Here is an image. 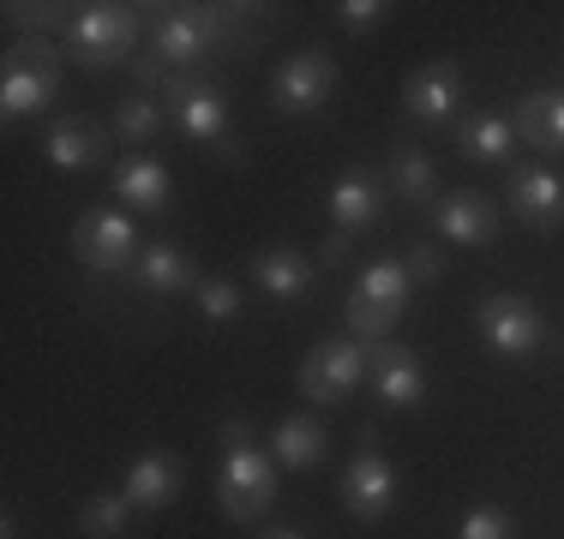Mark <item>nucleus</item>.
<instances>
[{
    "instance_id": "1",
    "label": "nucleus",
    "mask_w": 564,
    "mask_h": 539,
    "mask_svg": "<svg viewBox=\"0 0 564 539\" xmlns=\"http://www.w3.org/2000/svg\"><path fill=\"white\" fill-rule=\"evenodd\" d=\"M223 443H228V455H223V474H217V504L235 528H252L276 504V462H271V450L252 443L247 420H228Z\"/></svg>"
},
{
    "instance_id": "2",
    "label": "nucleus",
    "mask_w": 564,
    "mask_h": 539,
    "mask_svg": "<svg viewBox=\"0 0 564 539\" xmlns=\"http://www.w3.org/2000/svg\"><path fill=\"white\" fill-rule=\"evenodd\" d=\"M409 294H414L409 264H397V258L367 264L355 282V294H348V330H355L360 342H384V336L397 330V318L409 312Z\"/></svg>"
},
{
    "instance_id": "3",
    "label": "nucleus",
    "mask_w": 564,
    "mask_h": 539,
    "mask_svg": "<svg viewBox=\"0 0 564 539\" xmlns=\"http://www.w3.org/2000/svg\"><path fill=\"white\" fill-rule=\"evenodd\" d=\"M163 108H169V120L186 132V139L217 144L228 162H247V156H240V144H235V132H228V97L210 85V78L174 73V85L163 90Z\"/></svg>"
},
{
    "instance_id": "4",
    "label": "nucleus",
    "mask_w": 564,
    "mask_h": 539,
    "mask_svg": "<svg viewBox=\"0 0 564 539\" xmlns=\"http://www.w3.org/2000/svg\"><path fill=\"white\" fill-rule=\"evenodd\" d=\"M132 43H139V12L115 7V0L78 7L73 12V31H66V54H73L78 66H115Z\"/></svg>"
},
{
    "instance_id": "5",
    "label": "nucleus",
    "mask_w": 564,
    "mask_h": 539,
    "mask_svg": "<svg viewBox=\"0 0 564 539\" xmlns=\"http://www.w3.org/2000/svg\"><path fill=\"white\" fill-rule=\"evenodd\" d=\"M360 377H367V342L330 336V342H318L301 360V396L318 402V408H337V402H348L360 389Z\"/></svg>"
},
{
    "instance_id": "6",
    "label": "nucleus",
    "mask_w": 564,
    "mask_h": 539,
    "mask_svg": "<svg viewBox=\"0 0 564 539\" xmlns=\"http://www.w3.org/2000/svg\"><path fill=\"white\" fill-rule=\"evenodd\" d=\"M223 7H169V12H156V24H151V43H156V61L163 66H198L210 48L223 43Z\"/></svg>"
},
{
    "instance_id": "7",
    "label": "nucleus",
    "mask_w": 564,
    "mask_h": 539,
    "mask_svg": "<svg viewBox=\"0 0 564 539\" xmlns=\"http://www.w3.org/2000/svg\"><path fill=\"white\" fill-rule=\"evenodd\" d=\"M343 504H348L355 521H384L391 504H397V468L384 462L379 431L372 426H360V450H355V462H348V474H343Z\"/></svg>"
},
{
    "instance_id": "8",
    "label": "nucleus",
    "mask_w": 564,
    "mask_h": 539,
    "mask_svg": "<svg viewBox=\"0 0 564 539\" xmlns=\"http://www.w3.org/2000/svg\"><path fill=\"white\" fill-rule=\"evenodd\" d=\"M73 252H78V264L115 276V270H132V264H139L144 246H139V228H132V216H120V210H90V216H78V222H73Z\"/></svg>"
},
{
    "instance_id": "9",
    "label": "nucleus",
    "mask_w": 564,
    "mask_h": 539,
    "mask_svg": "<svg viewBox=\"0 0 564 539\" xmlns=\"http://www.w3.org/2000/svg\"><path fill=\"white\" fill-rule=\"evenodd\" d=\"M480 336H487L492 354L529 360L534 348L546 342V318L534 312V300H522V294H487V300H480Z\"/></svg>"
},
{
    "instance_id": "10",
    "label": "nucleus",
    "mask_w": 564,
    "mask_h": 539,
    "mask_svg": "<svg viewBox=\"0 0 564 539\" xmlns=\"http://www.w3.org/2000/svg\"><path fill=\"white\" fill-rule=\"evenodd\" d=\"M330 97H337V61L318 54V48L289 54V61L276 66V78H271V102L282 108V114H318Z\"/></svg>"
},
{
    "instance_id": "11",
    "label": "nucleus",
    "mask_w": 564,
    "mask_h": 539,
    "mask_svg": "<svg viewBox=\"0 0 564 539\" xmlns=\"http://www.w3.org/2000/svg\"><path fill=\"white\" fill-rule=\"evenodd\" d=\"M367 372H372V396H379L384 408H414V402H426V366L409 354V348L372 342Z\"/></svg>"
},
{
    "instance_id": "12",
    "label": "nucleus",
    "mask_w": 564,
    "mask_h": 539,
    "mask_svg": "<svg viewBox=\"0 0 564 539\" xmlns=\"http://www.w3.org/2000/svg\"><path fill=\"white\" fill-rule=\"evenodd\" d=\"M402 102H409L414 120H426V127H445L456 108H463V73H456L451 61L421 66V73H409V85H402Z\"/></svg>"
},
{
    "instance_id": "13",
    "label": "nucleus",
    "mask_w": 564,
    "mask_h": 539,
    "mask_svg": "<svg viewBox=\"0 0 564 539\" xmlns=\"http://www.w3.org/2000/svg\"><path fill=\"white\" fill-rule=\"evenodd\" d=\"M181 485H186V462H181V455L144 450V455H132L127 485H120V492L132 497V509H169L174 497H181Z\"/></svg>"
},
{
    "instance_id": "14",
    "label": "nucleus",
    "mask_w": 564,
    "mask_h": 539,
    "mask_svg": "<svg viewBox=\"0 0 564 539\" xmlns=\"http://www.w3.org/2000/svg\"><path fill=\"white\" fill-rule=\"evenodd\" d=\"M433 216L445 228V240H456V246H492L499 240V205L487 193H445L433 205Z\"/></svg>"
},
{
    "instance_id": "15",
    "label": "nucleus",
    "mask_w": 564,
    "mask_h": 539,
    "mask_svg": "<svg viewBox=\"0 0 564 539\" xmlns=\"http://www.w3.org/2000/svg\"><path fill=\"white\" fill-rule=\"evenodd\" d=\"M313 276H318L313 258H306V252H294V246H264V252H252V282H259V288L271 294L276 306L306 300Z\"/></svg>"
},
{
    "instance_id": "16",
    "label": "nucleus",
    "mask_w": 564,
    "mask_h": 539,
    "mask_svg": "<svg viewBox=\"0 0 564 539\" xmlns=\"http://www.w3.org/2000/svg\"><path fill=\"white\" fill-rule=\"evenodd\" d=\"M510 210L522 216L529 228H558L564 222V180L546 168H517L510 174Z\"/></svg>"
},
{
    "instance_id": "17",
    "label": "nucleus",
    "mask_w": 564,
    "mask_h": 539,
    "mask_svg": "<svg viewBox=\"0 0 564 539\" xmlns=\"http://www.w3.org/2000/svg\"><path fill=\"white\" fill-rule=\"evenodd\" d=\"M384 210V180L367 168H348L337 186H330V222L337 234H355V228H372Z\"/></svg>"
},
{
    "instance_id": "18",
    "label": "nucleus",
    "mask_w": 564,
    "mask_h": 539,
    "mask_svg": "<svg viewBox=\"0 0 564 539\" xmlns=\"http://www.w3.org/2000/svg\"><path fill=\"white\" fill-rule=\"evenodd\" d=\"M43 156L66 174H85V168H97V162L109 156V132L90 127V120H55L48 139H43Z\"/></svg>"
},
{
    "instance_id": "19",
    "label": "nucleus",
    "mask_w": 564,
    "mask_h": 539,
    "mask_svg": "<svg viewBox=\"0 0 564 539\" xmlns=\"http://www.w3.org/2000/svg\"><path fill=\"white\" fill-rule=\"evenodd\" d=\"M198 264L186 246H174V240H156V246L139 252V288L144 294H181V288H198Z\"/></svg>"
},
{
    "instance_id": "20",
    "label": "nucleus",
    "mask_w": 564,
    "mask_h": 539,
    "mask_svg": "<svg viewBox=\"0 0 564 539\" xmlns=\"http://www.w3.org/2000/svg\"><path fill=\"white\" fill-rule=\"evenodd\" d=\"M271 443H276V462L294 468V474H306V468H318L330 455V431H325L318 414H294V420H282L271 431Z\"/></svg>"
},
{
    "instance_id": "21",
    "label": "nucleus",
    "mask_w": 564,
    "mask_h": 539,
    "mask_svg": "<svg viewBox=\"0 0 564 539\" xmlns=\"http://www.w3.org/2000/svg\"><path fill=\"white\" fill-rule=\"evenodd\" d=\"M61 90V73H43V66H7L0 78V114L24 120V114H43Z\"/></svg>"
},
{
    "instance_id": "22",
    "label": "nucleus",
    "mask_w": 564,
    "mask_h": 539,
    "mask_svg": "<svg viewBox=\"0 0 564 539\" xmlns=\"http://www.w3.org/2000/svg\"><path fill=\"white\" fill-rule=\"evenodd\" d=\"M115 193L127 198L132 210H151V216H163L169 210V168L156 156H127L115 168Z\"/></svg>"
},
{
    "instance_id": "23",
    "label": "nucleus",
    "mask_w": 564,
    "mask_h": 539,
    "mask_svg": "<svg viewBox=\"0 0 564 539\" xmlns=\"http://www.w3.org/2000/svg\"><path fill=\"white\" fill-rule=\"evenodd\" d=\"M517 139L534 144V151H564V90H534L529 102L517 108Z\"/></svg>"
},
{
    "instance_id": "24",
    "label": "nucleus",
    "mask_w": 564,
    "mask_h": 539,
    "mask_svg": "<svg viewBox=\"0 0 564 539\" xmlns=\"http://www.w3.org/2000/svg\"><path fill=\"white\" fill-rule=\"evenodd\" d=\"M456 144H463V156H475V162H505L510 151H517V120L510 114H475V120H463Z\"/></svg>"
},
{
    "instance_id": "25",
    "label": "nucleus",
    "mask_w": 564,
    "mask_h": 539,
    "mask_svg": "<svg viewBox=\"0 0 564 539\" xmlns=\"http://www.w3.org/2000/svg\"><path fill=\"white\" fill-rule=\"evenodd\" d=\"M391 193L409 205H438V174L421 151H391Z\"/></svg>"
},
{
    "instance_id": "26",
    "label": "nucleus",
    "mask_w": 564,
    "mask_h": 539,
    "mask_svg": "<svg viewBox=\"0 0 564 539\" xmlns=\"http://www.w3.org/2000/svg\"><path fill=\"white\" fill-rule=\"evenodd\" d=\"M127 516H132V497L127 492H97V497L78 504V534H85V539H120Z\"/></svg>"
},
{
    "instance_id": "27",
    "label": "nucleus",
    "mask_w": 564,
    "mask_h": 539,
    "mask_svg": "<svg viewBox=\"0 0 564 539\" xmlns=\"http://www.w3.org/2000/svg\"><path fill=\"white\" fill-rule=\"evenodd\" d=\"M115 132L127 144H151L156 132H163V102H156V97H127L115 108Z\"/></svg>"
},
{
    "instance_id": "28",
    "label": "nucleus",
    "mask_w": 564,
    "mask_h": 539,
    "mask_svg": "<svg viewBox=\"0 0 564 539\" xmlns=\"http://www.w3.org/2000/svg\"><path fill=\"white\" fill-rule=\"evenodd\" d=\"M78 7H7L12 36H43V31H73Z\"/></svg>"
},
{
    "instance_id": "29",
    "label": "nucleus",
    "mask_w": 564,
    "mask_h": 539,
    "mask_svg": "<svg viewBox=\"0 0 564 539\" xmlns=\"http://www.w3.org/2000/svg\"><path fill=\"white\" fill-rule=\"evenodd\" d=\"M456 539H517V521L499 504H475L463 516V528H456Z\"/></svg>"
},
{
    "instance_id": "30",
    "label": "nucleus",
    "mask_w": 564,
    "mask_h": 539,
    "mask_svg": "<svg viewBox=\"0 0 564 539\" xmlns=\"http://www.w3.org/2000/svg\"><path fill=\"white\" fill-rule=\"evenodd\" d=\"M198 312H205L210 323L235 318L240 312V288H235V282H223V276H205V282H198Z\"/></svg>"
},
{
    "instance_id": "31",
    "label": "nucleus",
    "mask_w": 564,
    "mask_h": 539,
    "mask_svg": "<svg viewBox=\"0 0 564 539\" xmlns=\"http://www.w3.org/2000/svg\"><path fill=\"white\" fill-rule=\"evenodd\" d=\"M7 66H43V73H61V48L48 36H12Z\"/></svg>"
},
{
    "instance_id": "32",
    "label": "nucleus",
    "mask_w": 564,
    "mask_h": 539,
    "mask_svg": "<svg viewBox=\"0 0 564 539\" xmlns=\"http://www.w3.org/2000/svg\"><path fill=\"white\" fill-rule=\"evenodd\" d=\"M384 12H391L384 0H343V7H337V24L360 36V31H372V24H384Z\"/></svg>"
},
{
    "instance_id": "33",
    "label": "nucleus",
    "mask_w": 564,
    "mask_h": 539,
    "mask_svg": "<svg viewBox=\"0 0 564 539\" xmlns=\"http://www.w3.org/2000/svg\"><path fill=\"white\" fill-rule=\"evenodd\" d=\"M409 276L414 282H438L445 276V258H438L433 246H409Z\"/></svg>"
},
{
    "instance_id": "34",
    "label": "nucleus",
    "mask_w": 564,
    "mask_h": 539,
    "mask_svg": "<svg viewBox=\"0 0 564 539\" xmlns=\"http://www.w3.org/2000/svg\"><path fill=\"white\" fill-rule=\"evenodd\" d=\"M348 258V234H330L325 240V264H343Z\"/></svg>"
},
{
    "instance_id": "35",
    "label": "nucleus",
    "mask_w": 564,
    "mask_h": 539,
    "mask_svg": "<svg viewBox=\"0 0 564 539\" xmlns=\"http://www.w3.org/2000/svg\"><path fill=\"white\" fill-rule=\"evenodd\" d=\"M264 539H306V534H294V528H271Z\"/></svg>"
}]
</instances>
